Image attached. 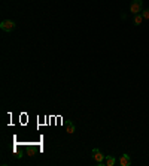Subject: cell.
Masks as SVG:
<instances>
[{"label": "cell", "mask_w": 149, "mask_h": 166, "mask_svg": "<svg viewBox=\"0 0 149 166\" xmlns=\"http://www.w3.org/2000/svg\"><path fill=\"white\" fill-rule=\"evenodd\" d=\"M104 154L98 150V148H93V159H94V162L97 163L98 166H103L104 165Z\"/></svg>", "instance_id": "cell-2"}, {"label": "cell", "mask_w": 149, "mask_h": 166, "mask_svg": "<svg viewBox=\"0 0 149 166\" xmlns=\"http://www.w3.org/2000/svg\"><path fill=\"white\" fill-rule=\"evenodd\" d=\"M115 163H116V159L113 156H106L104 157V165L106 166H113Z\"/></svg>", "instance_id": "cell-5"}, {"label": "cell", "mask_w": 149, "mask_h": 166, "mask_svg": "<svg viewBox=\"0 0 149 166\" xmlns=\"http://www.w3.org/2000/svg\"><path fill=\"white\" fill-rule=\"evenodd\" d=\"M66 129H67L69 133H74V124L72 121H67V123H66Z\"/></svg>", "instance_id": "cell-7"}, {"label": "cell", "mask_w": 149, "mask_h": 166, "mask_svg": "<svg viewBox=\"0 0 149 166\" xmlns=\"http://www.w3.org/2000/svg\"><path fill=\"white\" fill-rule=\"evenodd\" d=\"M15 26H17V24H15L12 19H5V21L0 22V29H2L3 32H8V33H9V32H14V30H15Z\"/></svg>", "instance_id": "cell-3"}, {"label": "cell", "mask_w": 149, "mask_h": 166, "mask_svg": "<svg viewBox=\"0 0 149 166\" xmlns=\"http://www.w3.org/2000/svg\"><path fill=\"white\" fill-rule=\"evenodd\" d=\"M143 15L142 14H136L134 15V18H133V21H134V26H140L142 22H143Z\"/></svg>", "instance_id": "cell-6"}, {"label": "cell", "mask_w": 149, "mask_h": 166, "mask_svg": "<svg viewBox=\"0 0 149 166\" xmlns=\"http://www.w3.org/2000/svg\"><path fill=\"white\" fill-rule=\"evenodd\" d=\"M119 165L121 166H130L131 165V159L128 154H122L121 157H119Z\"/></svg>", "instance_id": "cell-4"}, {"label": "cell", "mask_w": 149, "mask_h": 166, "mask_svg": "<svg viewBox=\"0 0 149 166\" xmlns=\"http://www.w3.org/2000/svg\"><path fill=\"white\" fill-rule=\"evenodd\" d=\"M142 15H143V18L145 19H149V8L148 9H145V11H142Z\"/></svg>", "instance_id": "cell-8"}, {"label": "cell", "mask_w": 149, "mask_h": 166, "mask_svg": "<svg viewBox=\"0 0 149 166\" xmlns=\"http://www.w3.org/2000/svg\"><path fill=\"white\" fill-rule=\"evenodd\" d=\"M143 11V0H133L130 5V12L133 15L136 14H142Z\"/></svg>", "instance_id": "cell-1"}]
</instances>
